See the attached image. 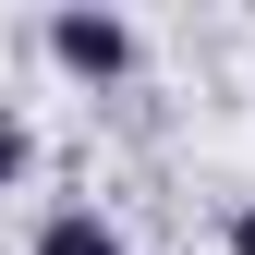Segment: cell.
<instances>
[{
    "label": "cell",
    "instance_id": "cell-4",
    "mask_svg": "<svg viewBox=\"0 0 255 255\" xmlns=\"http://www.w3.org/2000/svg\"><path fill=\"white\" fill-rule=\"evenodd\" d=\"M231 255H255V207H231Z\"/></svg>",
    "mask_w": 255,
    "mask_h": 255
},
{
    "label": "cell",
    "instance_id": "cell-1",
    "mask_svg": "<svg viewBox=\"0 0 255 255\" xmlns=\"http://www.w3.org/2000/svg\"><path fill=\"white\" fill-rule=\"evenodd\" d=\"M49 61H61L73 85H122V73L146 61V37H134L122 12H85V0H73V12H49Z\"/></svg>",
    "mask_w": 255,
    "mask_h": 255
},
{
    "label": "cell",
    "instance_id": "cell-3",
    "mask_svg": "<svg viewBox=\"0 0 255 255\" xmlns=\"http://www.w3.org/2000/svg\"><path fill=\"white\" fill-rule=\"evenodd\" d=\"M24 170H37V134H24V122H12V110H0V195H12V182H24Z\"/></svg>",
    "mask_w": 255,
    "mask_h": 255
},
{
    "label": "cell",
    "instance_id": "cell-2",
    "mask_svg": "<svg viewBox=\"0 0 255 255\" xmlns=\"http://www.w3.org/2000/svg\"><path fill=\"white\" fill-rule=\"evenodd\" d=\"M37 255H122V231H110L98 207H49L37 219Z\"/></svg>",
    "mask_w": 255,
    "mask_h": 255
}]
</instances>
